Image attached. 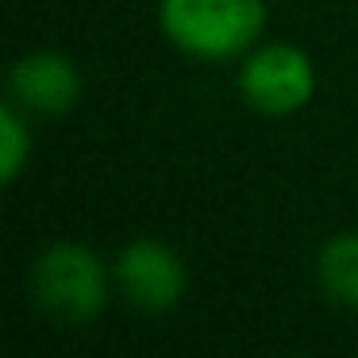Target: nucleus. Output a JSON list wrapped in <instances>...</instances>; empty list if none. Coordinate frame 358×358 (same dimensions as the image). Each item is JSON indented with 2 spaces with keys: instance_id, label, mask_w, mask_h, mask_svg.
I'll use <instances>...</instances> for the list:
<instances>
[{
  "instance_id": "obj_1",
  "label": "nucleus",
  "mask_w": 358,
  "mask_h": 358,
  "mask_svg": "<svg viewBox=\"0 0 358 358\" xmlns=\"http://www.w3.org/2000/svg\"><path fill=\"white\" fill-rule=\"evenodd\" d=\"M162 35L196 62L243 58L266 27V0H158Z\"/></svg>"
},
{
  "instance_id": "obj_2",
  "label": "nucleus",
  "mask_w": 358,
  "mask_h": 358,
  "mask_svg": "<svg viewBox=\"0 0 358 358\" xmlns=\"http://www.w3.org/2000/svg\"><path fill=\"white\" fill-rule=\"evenodd\" d=\"M27 285L43 316L66 327H81L108 308L116 278L112 266H104L101 255L85 243H50L31 262Z\"/></svg>"
},
{
  "instance_id": "obj_3",
  "label": "nucleus",
  "mask_w": 358,
  "mask_h": 358,
  "mask_svg": "<svg viewBox=\"0 0 358 358\" xmlns=\"http://www.w3.org/2000/svg\"><path fill=\"white\" fill-rule=\"evenodd\" d=\"M239 93L258 116L285 120L316 93V66L296 43H255L239 62Z\"/></svg>"
},
{
  "instance_id": "obj_4",
  "label": "nucleus",
  "mask_w": 358,
  "mask_h": 358,
  "mask_svg": "<svg viewBox=\"0 0 358 358\" xmlns=\"http://www.w3.org/2000/svg\"><path fill=\"white\" fill-rule=\"evenodd\" d=\"M112 278H116L124 301L150 316L173 312L189 289V270L181 255L155 235H139V239L124 243L112 262Z\"/></svg>"
},
{
  "instance_id": "obj_5",
  "label": "nucleus",
  "mask_w": 358,
  "mask_h": 358,
  "mask_svg": "<svg viewBox=\"0 0 358 358\" xmlns=\"http://www.w3.org/2000/svg\"><path fill=\"white\" fill-rule=\"evenodd\" d=\"M81 70L62 50H27L8 70V101L27 116H66L81 101Z\"/></svg>"
},
{
  "instance_id": "obj_6",
  "label": "nucleus",
  "mask_w": 358,
  "mask_h": 358,
  "mask_svg": "<svg viewBox=\"0 0 358 358\" xmlns=\"http://www.w3.org/2000/svg\"><path fill=\"white\" fill-rule=\"evenodd\" d=\"M316 281L324 296L339 308L358 312V231H343L320 247Z\"/></svg>"
},
{
  "instance_id": "obj_7",
  "label": "nucleus",
  "mask_w": 358,
  "mask_h": 358,
  "mask_svg": "<svg viewBox=\"0 0 358 358\" xmlns=\"http://www.w3.org/2000/svg\"><path fill=\"white\" fill-rule=\"evenodd\" d=\"M27 158H31V124H27V112L8 101L0 112V181L16 185Z\"/></svg>"
}]
</instances>
